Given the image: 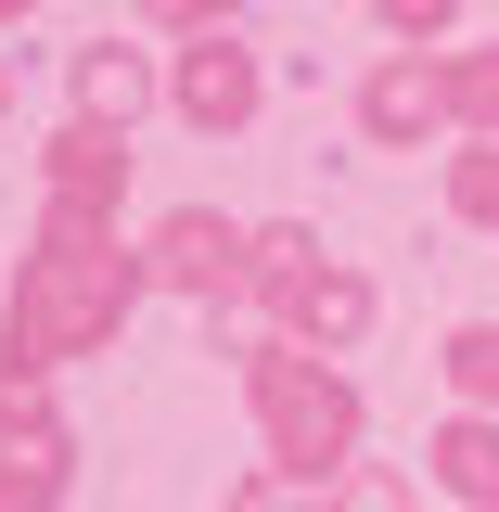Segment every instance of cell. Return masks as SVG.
<instances>
[{
	"label": "cell",
	"mask_w": 499,
	"mask_h": 512,
	"mask_svg": "<svg viewBox=\"0 0 499 512\" xmlns=\"http://www.w3.org/2000/svg\"><path fill=\"white\" fill-rule=\"evenodd\" d=\"M141 282H154V256L116 244V218H52L26 282H13V308H0V397H39L64 359H90L141 308Z\"/></svg>",
	"instance_id": "cell-1"
},
{
	"label": "cell",
	"mask_w": 499,
	"mask_h": 512,
	"mask_svg": "<svg viewBox=\"0 0 499 512\" xmlns=\"http://www.w3.org/2000/svg\"><path fill=\"white\" fill-rule=\"evenodd\" d=\"M244 397H256L269 461H282L295 487H320V474H346V461H359V384L333 372L320 346H295V333L244 346Z\"/></svg>",
	"instance_id": "cell-2"
},
{
	"label": "cell",
	"mask_w": 499,
	"mask_h": 512,
	"mask_svg": "<svg viewBox=\"0 0 499 512\" xmlns=\"http://www.w3.org/2000/svg\"><path fill=\"white\" fill-rule=\"evenodd\" d=\"M154 282H167V295H205V308H218V295H256V231L244 218H218V205H180V218H154Z\"/></svg>",
	"instance_id": "cell-3"
},
{
	"label": "cell",
	"mask_w": 499,
	"mask_h": 512,
	"mask_svg": "<svg viewBox=\"0 0 499 512\" xmlns=\"http://www.w3.org/2000/svg\"><path fill=\"white\" fill-rule=\"evenodd\" d=\"M167 103H180V128H205V141H218V128H256V103H269V64H256L231 26H205V39L167 64Z\"/></svg>",
	"instance_id": "cell-4"
},
{
	"label": "cell",
	"mask_w": 499,
	"mask_h": 512,
	"mask_svg": "<svg viewBox=\"0 0 499 512\" xmlns=\"http://www.w3.org/2000/svg\"><path fill=\"white\" fill-rule=\"evenodd\" d=\"M39 180H52V218H116V192H128V128L64 116L52 154H39Z\"/></svg>",
	"instance_id": "cell-5"
},
{
	"label": "cell",
	"mask_w": 499,
	"mask_h": 512,
	"mask_svg": "<svg viewBox=\"0 0 499 512\" xmlns=\"http://www.w3.org/2000/svg\"><path fill=\"white\" fill-rule=\"evenodd\" d=\"M256 308H282V333H295V346L346 359V346L372 333V282H359L346 256H320V269H295V282H282V295H256Z\"/></svg>",
	"instance_id": "cell-6"
},
{
	"label": "cell",
	"mask_w": 499,
	"mask_h": 512,
	"mask_svg": "<svg viewBox=\"0 0 499 512\" xmlns=\"http://www.w3.org/2000/svg\"><path fill=\"white\" fill-rule=\"evenodd\" d=\"M64 500V423L52 397H0V512H52Z\"/></svg>",
	"instance_id": "cell-7"
},
{
	"label": "cell",
	"mask_w": 499,
	"mask_h": 512,
	"mask_svg": "<svg viewBox=\"0 0 499 512\" xmlns=\"http://www.w3.org/2000/svg\"><path fill=\"white\" fill-rule=\"evenodd\" d=\"M359 128H372V141H397V154H410V141H436V128H448V77H436L423 52L372 64V77H359Z\"/></svg>",
	"instance_id": "cell-8"
},
{
	"label": "cell",
	"mask_w": 499,
	"mask_h": 512,
	"mask_svg": "<svg viewBox=\"0 0 499 512\" xmlns=\"http://www.w3.org/2000/svg\"><path fill=\"white\" fill-rule=\"evenodd\" d=\"M167 77H154V52H116V39H90L77 52V116H103V128H128L141 103H154Z\"/></svg>",
	"instance_id": "cell-9"
},
{
	"label": "cell",
	"mask_w": 499,
	"mask_h": 512,
	"mask_svg": "<svg viewBox=\"0 0 499 512\" xmlns=\"http://www.w3.org/2000/svg\"><path fill=\"white\" fill-rule=\"evenodd\" d=\"M423 461H436V487H448V500L499 512V423H487V410H461V423H436V448H423Z\"/></svg>",
	"instance_id": "cell-10"
},
{
	"label": "cell",
	"mask_w": 499,
	"mask_h": 512,
	"mask_svg": "<svg viewBox=\"0 0 499 512\" xmlns=\"http://www.w3.org/2000/svg\"><path fill=\"white\" fill-rule=\"evenodd\" d=\"M448 128L461 141H499V39H474V52H448Z\"/></svg>",
	"instance_id": "cell-11"
},
{
	"label": "cell",
	"mask_w": 499,
	"mask_h": 512,
	"mask_svg": "<svg viewBox=\"0 0 499 512\" xmlns=\"http://www.w3.org/2000/svg\"><path fill=\"white\" fill-rule=\"evenodd\" d=\"M436 372H448V397H461V410H499V320H461Z\"/></svg>",
	"instance_id": "cell-12"
},
{
	"label": "cell",
	"mask_w": 499,
	"mask_h": 512,
	"mask_svg": "<svg viewBox=\"0 0 499 512\" xmlns=\"http://www.w3.org/2000/svg\"><path fill=\"white\" fill-rule=\"evenodd\" d=\"M448 205H461L474 231H499V141H461V154H448Z\"/></svg>",
	"instance_id": "cell-13"
},
{
	"label": "cell",
	"mask_w": 499,
	"mask_h": 512,
	"mask_svg": "<svg viewBox=\"0 0 499 512\" xmlns=\"http://www.w3.org/2000/svg\"><path fill=\"white\" fill-rule=\"evenodd\" d=\"M295 269H320V231H295V218H269V231H256V295H282Z\"/></svg>",
	"instance_id": "cell-14"
},
{
	"label": "cell",
	"mask_w": 499,
	"mask_h": 512,
	"mask_svg": "<svg viewBox=\"0 0 499 512\" xmlns=\"http://www.w3.org/2000/svg\"><path fill=\"white\" fill-rule=\"evenodd\" d=\"M384 26H397V39H448V13H461V0H372Z\"/></svg>",
	"instance_id": "cell-15"
},
{
	"label": "cell",
	"mask_w": 499,
	"mask_h": 512,
	"mask_svg": "<svg viewBox=\"0 0 499 512\" xmlns=\"http://www.w3.org/2000/svg\"><path fill=\"white\" fill-rule=\"evenodd\" d=\"M154 26H180V39H205V26H231V0H141Z\"/></svg>",
	"instance_id": "cell-16"
},
{
	"label": "cell",
	"mask_w": 499,
	"mask_h": 512,
	"mask_svg": "<svg viewBox=\"0 0 499 512\" xmlns=\"http://www.w3.org/2000/svg\"><path fill=\"white\" fill-rule=\"evenodd\" d=\"M333 512H397V474H346V500Z\"/></svg>",
	"instance_id": "cell-17"
},
{
	"label": "cell",
	"mask_w": 499,
	"mask_h": 512,
	"mask_svg": "<svg viewBox=\"0 0 499 512\" xmlns=\"http://www.w3.org/2000/svg\"><path fill=\"white\" fill-rule=\"evenodd\" d=\"M26 13H39V0H0V26H26Z\"/></svg>",
	"instance_id": "cell-18"
},
{
	"label": "cell",
	"mask_w": 499,
	"mask_h": 512,
	"mask_svg": "<svg viewBox=\"0 0 499 512\" xmlns=\"http://www.w3.org/2000/svg\"><path fill=\"white\" fill-rule=\"evenodd\" d=\"M0 116H13V52H0Z\"/></svg>",
	"instance_id": "cell-19"
}]
</instances>
